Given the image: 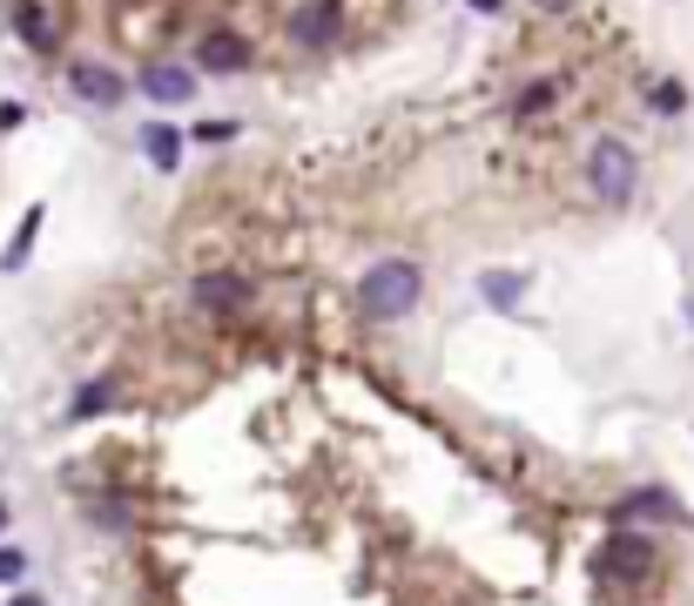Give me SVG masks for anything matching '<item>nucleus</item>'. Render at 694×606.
<instances>
[{"label":"nucleus","instance_id":"obj_21","mask_svg":"<svg viewBox=\"0 0 694 606\" xmlns=\"http://www.w3.org/2000/svg\"><path fill=\"white\" fill-rule=\"evenodd\" d=\"M0 525H8V506H0Z\"/></svg>","mask_w":694,"mask_h":606},{"label":"nucleus","instance_id":"obj_7","mask_svg":"<svg viewBox=\"0 0 694 606\" xmlns=\"http://www.w3.org/2000/svg\"><path fill=\"white\" fill-rule=\"evenodd\" d=\"M290 34L303 40V48H324V40L337 34V0H311V8H297Z\"/></svg>","mask_w":694,"mask_h":606},{"label":"nucleus","instance_id":"obj_20","mask_svg":"<svg viewBox=\"0 0 694 606\" xmlns=\"http://www.w3.org/2000/svg\"><path fill=\"white\" fill-rule=\"evenodd\" d=\"M539 8H566V0H539Z\"/></svg>","mask_w":694,"mask_h":606},{"label":"nucleus","instance_id":"obj_6","mask_svg":"<svg viewBox=\"0 0 694 606\" xmlns=\"http://www.w3.org/2000/svg\"><path fill=\"white\" fill-rule=\"evenodd\" d=\"M14 34L27 40L34 55H55V40H61L55 34V14L41 8V0H14Z\"/></svg>","mask_w":694,"mask_h":606},{"label":"nucleus","instance_id":"obj_15","mask_svg":"<svg viewBox=\"0 0 694 606\" xmlns=\"http://www.w3.org/2000/svg\"><path fill=\"white\" fill-rule=\"evenodd\" d=\"M108 397H115V384H82V391H74V412H68V418H95Z\"/></svg>","mask_w":694,"mask_h":606},{"label":"nucleus","instance_id":"obj_5","mask_svg":"<svg viewBox=\"0 0 694 606\" xmlns=\"http://www.w3.org/2000/svg\"><path fill=\"white\" fill-rule=\"evenodd\" d=\"M142 95L148 102H189V95H196V74H189V68H176V61H148L142 68Z\"/></svg>","mask_w":694,"mask_h":606},{"label":"nucleus","instance_id":"obj_8","mask_svg":"<svg viewBox=\"0 0 694 606\" xmlns=\"http://www.w3.org/2000/svg\"><path fill=\"white\" fill-rule=\"evenodd\" d=\"M243 297H250L243 276H196V304H210V310H237Z\"/></svg>","mask_w":694,"mask_h":606},{"label":"nucleus","instance_id":"obj_10","mask_svg":"<svg viewBox=\"0 0 694 606\" xmlns=\"http://www.w3.org/2000/svg\"><path fill=\"white\" fill-rule=\"evenodd\" d=\"M479 290H486V304H492V310H519V297H526V276H513V270H492V276L479 283Z\"/></svg>","mask_w":694,"mask_h":606},{"label":"nucleus","instance_id":"obj_2","mask_svg":"<svg viewBox=\"0 0 694 606\" xmlns=\"http://www.w3.org/2000/svg\"><path fill=\"white\" fill-rule=\"evenodd\" d=\"M587 189L607 202V210H627L634 202V189H641V162H634V148L627 142H594L587 148Z\"/></svg>","mask_w":694,"mask_h":606},{"label":"nucleus","instance_id":"obj_17","mask_svg":"<svg viewBox=\"0 0 694 606\" xmlns=\"http://www.w3.org/2000/svg\"><path fill=\"white\" fill-rule=\"evenodd\" d=\"M687 108V95L674 88V81H661V88H654V115H681Z\"/></svg>","mask_w":694,"mask_h":606},{"label":"nucleus","instance_id":"obj_11","mask_svg":"<svg viewBox=\"0 0 694 606\" xmlns=\"http://www.w3.org/2000/svg\"><path fill=\"white\" fill-rule=\"evenodd\" d=\"M621 519H681V506H674L668 492H634V499L621 506Z\"/></svg>","mask_w":694,"mask_h":606},{"label":"nucleus","instance_id":"obj_3","mask_svg":"<svg viewBox=\"0 0 694 606\" xmlns=\"http://www.w3.org/2000/svg\"><path fill=\"white\" fill-rule=\"evenodd\" d=\"M189 55H196V68H203V74H243V68L256 61V48H250V40H243L237 27H210Z\"/></svg>","mask_w":694,"mask_h":606},{"label":"nucleus","instance_id":"obj_4","mask_svg":"<svg viewBox=\"0 0 694 606\" xmlns=\"http://www.w3.org/2000/svg\"><path fill=\"white\" fill-rule=\"evenodd\" d=\"M68 88L82 95L88 108H122V95H129V81L115 74V68H101V61H68Z\"/></svg>","mask_w":694,"mask_h":606},{"label":"nucleus","instance_id":"obj_12","mask_svg":"<svg viewBox=\"0 0 694 606\" xmlns=\"http://www.w3.org/2000/svg\"><path fill=\"white\" fill-rule=\"evenodd\" d=\"M34 236H41V210H27V216H21V229H14V242H8V257H0V263H8V270H21Z\"/></svg>","mask_w":694,"mask_h":606},{"label":"nucleus","instance_id":"obj_19","mask_svg":"<svg viewBox=\"0 0 694 606\" xmlns=\"http://www.w3.org/2000/svg\"><path fill=\"white\" fill-rule=\"evenodd\" d=\"M14 606H48V599H41V593H21V599H14Z\"/></svg>","mask_w":694,"mask_h":606},{"label":"nucleus","instance_id":"obj_16","mask_svg":"<svg viewBox=\"0 0 694 606\" xmlns=\"http://www.w3.org/2000/svg\"><path fill=\"white\" fill-rule=\"evenodd\" d=\"M21 573H27V552L21 546H0V586H14Z\"/></svg>","mask_w":694,"mask_h":606},{"label":"nucleus","instance_id":"obj_9","mask_svg":"<svg viewBox=\"0 0 694 606\" xmlns=\"http://www.w3.org/2000/svg\"><path fill=\"white\" fill-rule=\"evenodd\" d=\"M142 155L156 162V169H176V162H182V135L169 129V121H148V129H142Z\"/></svg>","mask_w":694,"mask_h":606},{"label":"nucleus","instance_id":"obj_1","mask_svg":"<svg viewBox=\"0 0 694 606\" xmlns=\"http://www.w3.org/2000/svg\"><path fill=\"white\" fill-rule=\"evenodd\" d=\"M418 297H426V270H418L411 257H384V263H371L364 283H358V310H364L371 323H398V317H411Z\"/></svg>","mask_w":694,"mask_h":606},{"label":"nucleus","instance_id":"obj_14","mask_svg":"<svg viewBox=\"0 0 694 606\" xmlns=\"http://www.w3.org/2000/svg\"><path fill=\"white\" fill-rule=\"evenodd\" d=\"M553 95H560V81H533V88H519V102H513V108H519V115H547V108H553Z\"/></svg>","mask_w":694,"mask_h":606},{"label":"nucleus","instance_id":"obj_13","mask_svg":"<svg viewBox=\"0 0 694 606\" xmlns=\"http://www.w3.org/2000/svg\"><path fill=\"white\" fill-rule=\"evenodd\" d=\"M613 566H634V573H641V566H647V546H641V539H613V546L600 552V573H613Z\"/></svg>","mask_w":694,"mask_h":606},{"label":"nucleus","instance_id":"obj_18","mask_svg":"<svg viewBox=\"0 0 694 606\" xmlns=\"http://www.w3.org/2000/svg\"><path fill=\"white\" fill-rule=\"evenodd\" d=\"M466 8H479V14H499V8H506V0H466Z\"/></svg>","mask_w":694,"mask_h":606}]
</instances>
